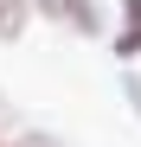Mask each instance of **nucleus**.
Wrapping results in <instances>:
<instances>
[{"instance_id":"nucleus-1","label":"nucleus","mask_w":141,"mask_h":147,"mask_svg":"<svg viewBox=\"0 0 141 147\" xmlns=\"http://www.w3.org/2000/svg\"><path fill=\"white\" fill-rule=\"evenodd\" d=\"M32 13L77 32V38H109V7L103 0H32Z\"/></svg>"},{"instance_id":"nucleus-2","label":"nucleus","mask_w":141,"mask_h":147,"mask_svg":"<svg viewBox=\"0 0 141 147\" xmlns=\"http://www.w3.org/2000/svg\"><path fill=\"white\" fill-rule=\"evenodd\" d=\"M109 51H115V64H141V0L109 7Z\"/></svg>"},{"instance_id":"nucleus-3","label":"nucleus","mask_w":141,"mask_h":147,"mask_svg":"<svg viewBox=\"0 0 141 147\" xmlns=\"http://www.w3.org/2000/svg\"><path fill=\"white\" fill-rule=\"evenodd\" d=\"M32 0H0V45H13V38H26V26H32Z\"/></svg>"},{"instance_id":"nucleus-4","label":"nucleus","mask_w":141,"mask_h":147,"mask_svg":"<svg viewBox=\"0 0 141 147\" xmlns=\"http://www.w3.org/2000/svg\"><path fill=\"white\" fill-rule=\"evenodd\" d=\"M115 90H122V102H128V115L141 121V64H122V70H115Z\"/></svg>"},{"instance_id":"nucleus-5","label":"nucleus","mask_w":141,"mask_h":147,"mask_svg":"<svg viewBox=\"0 0 141 147\" xmlns=\"http://www.w3.org/2000/svg\"><path fill=\"white\" fill-rule=\"evenodd\" d=\"M7 147H70L64 134H52V128H13L7 134Z\"/></svg>"},{"instance_id":"nucleus-6","label":"nucleus","mask_w":141,"mask_h":147,"mask_svg":"<svg viewBox=\"0 0 141 147\" xmlns=\"http://www.w3.org/2000/svg\"><path fill=\"white\" fill-rule=\"evenodd\" d=\"M0 147H7V134H0Z\"/></svg>"}]
</instances>
